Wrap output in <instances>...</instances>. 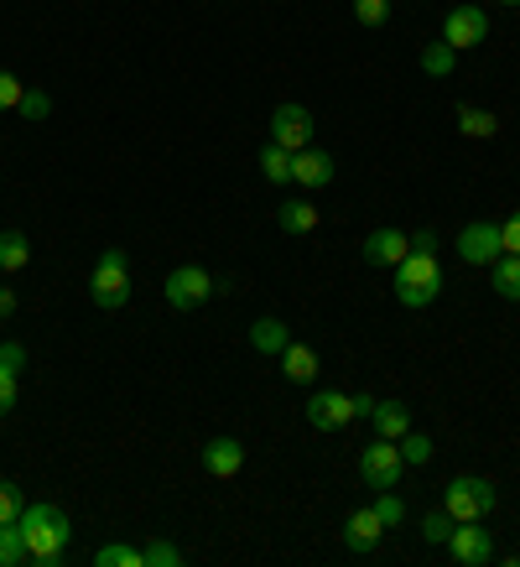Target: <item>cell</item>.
<instances>
[{
	"label": "cell",
	"instance_id": "1",
	"mask_svg": "<svg viewBox=\"0 0 520 567\" xmlns=\"http://www.w3.org/2000/svg\"><path fill=\"white\" fill-rule=\"evenodd\" d=\"M21 542H27V557L42 567H52L58 557H63V547H69V516L52 505V499H27V511H21Z\"/></svg>",
	"mask_w": 520,
	"mask_h": 567
},
{
	"label": "cell",
	"instance_id": "2",
	"mask_svg": "<svg viewBox=\"0 0 520 567\" xmlns=\"http://www.w3.org/2000/svg\"><path fill=\"white\" fill-rule=\"evenodd\" d=\"M437 292H443V266L427 250H412V256L396 266V297L401 308H433Z\"/></svg>",
	"mask_w": 520,
	"mask_h": 567
},
{
	"label": "cell",
	"instance_id": "3",
	"mask_svg": "<svg viewBox=\"0 0 520 567\" xmlns=\"http://www.w3.org/2000/svg\"><path fill=\"white\" fill-rule=\"evenodd\" d=\"M495 505H500V495H495V484H489L485 474H458V480H448V489H443V511H448L453 520H485Z\"/></svg>",
	"mask_w": 520,
	"mask_h": 567
},
{
	"label": "cell",
	"instance_id": "4",
	"mask_svg": "<svg viewBox=\"0 0 520 567\" xmlns=\"http://www.w3.org/2000/svg\"><path fill=\"white\" fill-rule=\"evenodd\" d=\"M89 297H94V308H104V312H115L131 302V260H125V250H104V256L94 260Z\"/></svg>",
	"mask_w": 520,
	"mask_h": 567
},
{
	"label": "cell",
	"instance_id": "5",
	"mask_svg": "<svg viewBox=\"0 0 520 567\" xmlns=\"http://www.w3.org/2000/svg\"><path fill=\"white\" fill-rule=\"evenodd\" d=\"M401 474H406V458H401L396 437H375V443L360 453V480L381 495V489H396Z\"/></svg>",
	"mask_w": 520,
	"mask_h": 567
},
{
	"label": "cell",
	"instance_id": "6",
	"mask_svg": "<svg viewBox=\"0 0 520 567\" xmlns=\"http://www.w3.org/2000/svg\"><path fill=\"white\" fill-rule=\"evenodd\" d=\"M162 292H167V302H173L177 312H193L214 297V276H208L204 266H177V271L162 281Z\"/></svg>",
	"mask_w": 520,
	"mask_h": 567
},
{
	"label": "cell",
	"instance_id": "7",
	"mask_svg": "<svg viewBox=\"0 0 520 567\" xmlns=\"http://www.w3.org/2000/svg\"><path fill=\"white\" fill-rule=\"evenodd\" d=\"M443 547L453 551V563H464V567H485L495 563V536L479 526V520H458L453 526V536L443 542Z\"/></svg>",
	"mask_w": 520,
	"mask_h": 567
},
{
	"label": "cell",
	"instance_id": "8",
	"mask_svg": "<svg viewBox=\"0 0 520 567\" xmlns=\"http://www.w3.org/2000/svg\"><path fill=\"white\" fill-rule=\"evenodd\" d=\"M458 256H464L468 266H495V260L505 256L500 224H489V219L464 224V235H458Z\"/></svg>",
	"mask_w": 520,
	"mask_h": 567
},
{
	"label": "cell",
	"instance_id": "9",
	"mask_svg": "<svg viewBox=\"0 0 520 567\" xmlns=\"http://www.w3.org/2000/svg\"><path fill=\"white\" fill-rule=\"evenodd\" d=\"M485 37H489V17L479 11V6H453L448 21H443V42H448L453 52L479 48Z\"/></svg>",
	"mask_w": 520,
	"mask_h": 567
},
{
	"label": "cell",
	"instance_id": "10",
	"mask_svg": "<svg viewBox=\"0 0 520 567\" xmlns=\"http://www.w3.org/2000/svg\"><path fill=\"white\" fill-rule=\"evenodd\" d=\"M308 422L318 432H339V427H349L354 422V395H344V391H312V401H308Z\"/></svg>",
	"mask_w": 520,
	"mask_h": 567
},
{
	"label": "cell",
	"instance_id": "11",
	"mask_svg": "<svg viewBox=\"0 0 520 567\" xmlns=\"http://www.w3.org/2000/svg\"><path fill=\"white\" fill-rule=\"evenodd\" d=\"M271 141L287 146V152H302V146L312 141V110H302V104H281L277 115H271Z\"/></svg>",
	"mask_w": 520,
	"mask_h": 567
},
{
	"label": "cell",
	"instance_id": "12",
	"mask_svg": "<svg viewBox=\"0 0 520 567\" xmlns=\"http://www.w3.org/2000/svg\"><path fill=\"white\" fill-rule=\"evenodd\" d=\"M385 542V520L375 516V505H360V511H349L344 516V547L349 551H375Z\"/></svg>",
	"mask_w": 520,
	"mask_h": 567
},
{
	"label": "cell",
	"instance_id": "13",
	"mask_svg": "<svg viewBox=\"0 0 520 567\" xmlns=\"http://www.w3.org/2000/svg\"><path fill=\"white\" fill-rule=\"evenodd\" d=\"M406 256H412V235H401L391 224L375 229V235H364V260H370V266H391V271H396Z\"/></svg>",
	"mask_w": 520,
	"mask_h": 567
},
{
	"label": "cell",
	"instance_id": "14",
	"mask_svg": "<svg viewBox=\"0 0 520 567\" xmlns=\"http://www.w3.org/2000/svg\"><path fill=\"white\" fill-rule=\"evenodd\" d=\"M292 183L297 188H329L333 183V156L329 152H318V146H302V152H292Z\"/></svg>",
	"mask_w": 520,
	"mask_h": 567
},
{
	"label": "cell",
	"instance_id": "15",
	"mask_svg": "<svg viewBox=\"0 0 520 567\" xmlns=\"http://www.w3.org/2000/svg\"><path fill=\"white\" fill-rule=\"evenodd\" d=\"M204 468L214 474V480H235L245 468V447L240 437H214V443L204 447Z\"/></svg>",
	"mask_w": 520,
	"mask_h": 567
},
{
	"label": "cell",
	"instance_id": "16",
	"mask_svg": "<svg viewBox=\"0 0 520 567\" xmlns=\"http://www.w3.org/2000/svg\"><path fill=\"white\" fill-rule=\"evenodd\" d=\"M281 375L292 380V385H312V380H318V354L292 339V344L281 349Z\"/></svg>",
	"mask_w": 520,
	"mask_h": 567
},
{
	"label": "cell",
	"instance_id": "17",
	"mask_svg": "<svg viewBox=\"0 0 520 567\" xmlns=\"http://www.w3.org/2000/svg\"><path fill=\"white\" fill-rule=\"evenodd\" d=\"M287 344H292V328L281 323V318H256L250 323V349L256 354H281Z\"/></svg>",
	"mask_w": 520,
	"mask_h": 567
},
{
	"label": "cell",
	"instance_id": "18",
	"mask_svg": "<svg viewBox=\"0 0 520 567\" xmlns=\"http://www.w3.org/2000/svg\"><path fill=\"white\" fill-rule=\"evenodd\" d=\"M370 422H375V437H401V432H412V412H406L401 401H375Z\"/></svg>",
	"mask_w": 520,
	"mask_h": 567
},
{
	"label": "cell",
	"instance_id": "19",
	"mask_svg": "<svg viewBox=\"0 0 520 567\" xmlns=\"http://www.w3.org/2000/svg\"><path fill=\"white\" fill-rule=\"evenodd\" d=\"M277 224L287 235H308V229H318V208H312L308 198H287V204L277 208Z\"/></svg>",
	"mask_w": 520,
	"mask_h": 567
},
{
	"label": "cell",
	"instance_id": "20",
	"mask_svg": "<svg viewBox=\"0 0 520 567\" xmlns=\"http://www.w3.org/2000/svg\"><path fill=\"white\" fill-rule=\"evenodd\" d=\"M489 281H495V292L505 302H520V256H500L489 266Z\"/></svg>",
	"mask_w": 520,
	"mask_h": 567
},
{
	"label": "cell",
	"instance_id": "21",
	"mask_svg": "<svg viewBox=\"0 0 520 567\" xmlns=\"http://www.w3.org/2000/svg\"><path fill=\"white\" fill-rule=\"evenodd\" d=\"M27 260H32V240H27L21 229H11V235H0V276L21 271Z\"/></svg>",
	"mask_w": 520,
	"mask_h": 567
},
{
	"label": "cell",
	"instance_id": "22",
	"mask_svg": "<svg viewBox=\"0 0 520 567\" xmlns=\"http://www.w3.org/2000/svg\"><path fill=\"white\" fill-rule=\"evenodd\" d=\"M458 131L474 141H489L495 131H500V121L489 115V110H479V104H458Z\"/></svg>",
	"mask_w": 520,
	"mask_h": 567
},
{
	"label": "cell",
	"instance_id": "23",
	"mask_svg": "<svg viewBox=\"0 0 520 567\" xmlns=\"http://www.w3.org/2000/svg\"><path fill=\"white\" fill-rule=\"evenodd\" d=\"M453 69H458V52H453L448 42H427V48H422V73H427V79H448Z\"/></svg>",
	"mask_w": 520,
	"mask_h": 567
},
{
	"label": "cell",
	"instance_id": "24",
	"mask_svg": "<svg viewBox=\"0 0 520 567\" xmlns=\"http://www.w3.org/2000/svg\"><path fill=\"white\" fill-rule=\"evenodd\" d=\"M260 173H266V183H292V152L271 141V146L260 152Z\"/></svg>",
	"mask_w": 520,
	"mask_h": 567
},
{
	"label": "cell",
	"instance_id": "25",
	"mask_svg": "<svg viewBox=\"0 0 520 567\" xmlns=\"http://www.w3.org/2000/svg\"><path fill=\"white\" fill-rule=\"evenodd\" d=\"M17 563H32L27 542H21V526L17 520H0V567H17Z\"/></svg>",
	"mask_w": 520,
	"mask_h": 567
},
{
	"label": "cell",
	"instance_id": "26",
	"mask_svg": "<svg viewBox=\"0 0 520 567\" xmlns=\"http://www.w3.org/2000/svg\"><path fill=\"white\" fill-rule=\"evenodd\" d=\"M94 567H146V563H141V547H131V542H110V547L94 551Z\"/></svg>",
	"mask_w": 520,
	"mask_h": 567
},
{
	"label": "cell",
	"instance_id": "27",
	"mask_svg": "<svg viewBox=\"0 0 520 567\" xmlns=\"http://www.w3.org/2000/svg\"><path fill=\"white\" fill-rule=\"evenodd\" d=\"M401 458H406V468L412 464H433V437L427 432H401Z\"/></svg>",
	"mask_w": 520,
	"mask_h": 567
},
{
	"label": "cell",
	"instance_id": "28",
	"mask_svg": "<svg viewBox=\"0 0 520 567\" xmlns=\"http://www.w3.org/2000/svg\"><path fill=\"white\" fill-rule=\"evenodd\" d=\"M141 563L146 567H177L183 563V551H177L173 542H146V547H141Z\"/></svg>",
	"mask_w": 520,
	"mask_h": 567
},
{
	"label": "cell",
	"instance_id": "29",
	"mask_svg": "<svg viewBox=\"0 0 520 567\" xmlns=\"http://www.w3.org/2000/svg\"><path fill=\"white\" fill-rule=\"evenodd\" d=\"M375 516H381L385 532H391V526H401V520H406V499H396V489H381V499H375Z\"/></svg>",
	"mask_w": 520,
	"mask_h": 567
},
{
	"label": "cell",
	"instance_id": "30",
	"mask_svg": "<svg viewBox=\"0 0 520 567\" xmlns=\"http://www.w3.org/2000/svg\"><path fill=\"white\" fill-rule=\"evenodd\" d=\"M354 17H360V27H385L391 21V0H354Z\"/></svg>",
	"mask_w": 520,
	"mask_h": 567
},
{
	"label": "cell",
	"instance_id": "31",
	"mask_svg": "<svg viewBox=\"0 0 520 567\" xmlns=\"http://www.w3.org/2000/svg\"><path fill=\"white\" fill-rule=\"evenodd\" d=\"M453 526H458V520H453L448 511H427V516H422V536H427V542H448Z\"/></svg>",
	"mask_w": 520,
	"mask_h": 567
},
{
	"label": "cell",
	"instance_id": "32",
	"mask_svg": "<svg viewBox=\"0 0 520 567\" xmlns=\"http://www.w3.org/2000/svg\"><path fill=\"white\" fill-rule=\"evenodd\" d=\"M21 511H27V495L11 480H0V520H21Z\"/></svg>",
	"mask_w": 520,
	"mask_h": 567
},
{
	"label": "cell",
	"instance_id": "33",
	"mask_svg": "<svg viewBox=\"0 0 520 567\" xmlns=\"http://www.w3.org/2000/svg\"><path fill=\"white\" fill-rule=\"evenodd\" d=\"M21 115H27V121H48L52 115V100L48 94H42V89H27V94H21V104H17Z\"/></svg>",
	"mask_w": 520,
	"mask_h": 567
},
{
	"label": "cell",
	"instance_id": "34",
	"mask_svg": "<svg viewBox=\"0 0 520 567\" xmlns=\"http://www.w3.org/2000/svg\"><path fill=\"white\" fill-rule=\"evenodd\" d=\"M21 94H27V89H21L17 73H6V69H0V115H6V110H17Z\"/></svg>",
	"mask_w": 520,
	"mask_h": 567
},
{
	"label": "cell",
	"instance_id": "35",
	"mask_svg": "<svg viewBox=\"0 0 520 567\" xmlns=\"http://www.w3.org/2000/svg\"><path fill=\"white\" fill-rule=\"evenodd\" d=\"M17 412V370H6L0 364V416Z\"/></svg>",
	"mask_w": 520,
	"mask_h": 567
},
{
	"label": "cell",
	"instance_id": "36",
	"mask_svg": "<svg viewBox=\"0 0 520 567\" xmlns=\"http://www.w3.org/2000/svg\"><path fill=\"white\" fill-rule=\"evenodd\" d=\"M500 245H505V256H520V214H510L500 224Z\"/></svg>",
	"mask_w": 520,
	"mask_h": 567
},
{
	"label": "cell",
	"instance_id": "37",
	"mask_svg": "<svg viewBox=\"0 0 520 567\" xmlns=\"http://www.w3.org/2000/svg\"><path fill=\"white\" fill-rule=\"evenodd\" d=\"M0 364H6V370H17V375H21V364H27V349H21L17 339H0Z\"/></svg>",
	"mask_w": 520,
	"mask_h": 567
},
{
	"label": "cell",
	"instance_id": "38",
	"mask_svg": "<svg viewBox=\"0 0 520 567\" xmlns=\"http://www.w3.org/2000/svg\"><path fill=\"white\" fill-rule=\"evenodd\" d=\"M412 250H427V256H437V235H433V229H416V235H412Z\"/></svg>",
	"mask_w": 520,
	"mask_h": 567
},
{
	"label": "cell",
	"instance_id": "39",
	"mask_svg": "<svg viewBox=\"0 0 520 567\" xmlns=\"http://www.w3.org/2000/svg\"><path fill=\"white\" fill-rule=\"evenodd\" d=\"M370 412H375V395L360 391V395H354V416H370Z\"/></svg>",
	"mask_w": 520,
	"mask_h": 567
},
{
	"label": "cell",
	"instance_id": "40",
	"mask_svg": "<svg viewBox=\"0 0 520 567\" xmlns=\"http://www.w3.org/2000/svg\"><path fill=\"white\" fill-rule=\"evenodd\" d=\"M11 312H17V292H11V287H0V318H11Z\"/></svg>",
	"mask_w": 520,
	"mask_h": 567
},
{
	"label": "cell",
	"instance_id": "41",
	"mask_svg": "<svg viewBox=\"0 0 520 567\" xmlns=\"http://www.w3.org/2000/svg\"><path fill=\"white\" fill-rule=\"evenodd\" d=\"M500 6H520V0H500Z\"/></svg>",
	"mask_w": 520,
	"mask_h": 567
},
{
	"label": "cell",
	"instance_id": "42",
	"mask_svg": "<svg viewBox=\"0 0 520 567\" xmlns=\"http://www.w3.org/2000/svg\"><path fill=\"white\" fill-rule=\"evenodd\" d=\"M516 567H520V551H516Z\"/></svg>",
	"mask_w": 520,
	"mask_h": 567
}]
</instances>
